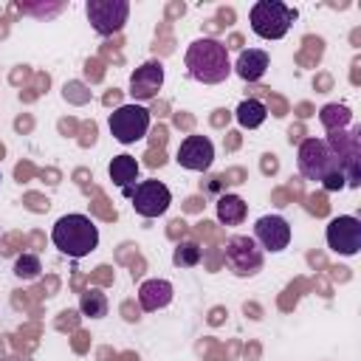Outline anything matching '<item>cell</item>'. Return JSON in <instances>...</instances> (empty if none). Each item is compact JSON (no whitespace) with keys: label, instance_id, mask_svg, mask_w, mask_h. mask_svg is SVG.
Returning <instances> with one entry per match:
<instances>
[{"label":"cell","instance_id":"3","mask_svg":"<svg viewBox=\"0 0 361 361\" xmlns=\"http://www.w3.org/2000/svg\"><path fill=\"white\" fill-rule=\"evenodd\" d=\"M293 20H296V8L285 6L282 0H259L248 11L251 31L262 39H282L290 31Z\"/></svg>","mask_w":361,"mask_h":361},{"label":"cell","instance_id":"21","mask_svg":"<svg viewBox=\"0 0 361 361\" xmlns=\"http://www.w3.org/2000/svg\"><path fill=\"white\" fill-rule=\"evenodd\" d=\"M39 271H42V262L37 254H20L14 259V276L17 279H37Z\"/></svg>","mask_w":361,"mask_h":361},{"label":"cell","instance_id":"8","mask_svg":"<svg viewBox=\"0 0 361 361\" xmlns=\"http://www.w3.org/2000/svg\"><path fill=\"white\" fill-rule=\"evenodd\" d=\"M327 245L341 257H355L361 251V220L353 214L333 217L327 223Z\"/></svg>","mask_w":361,"mask_h":361},{"label":"cell","instance_id":"25","mask_svg":"<svg viewBox=\"0 0 361 361\" xmlns=\"http://www.w3.org/2000/svg\"><path fill=\"white\" fill-rule=\"evenodd\" d=\"M0 180H3V175H0Z\"/></svg>","mask_w":361,"mask_h":361},{"label":"cell","instance_id":"20","mask_svg":"<svg viewBox=\"0 0 361 361\" xmlns=\"http://www.w3.org/2000/svg\"><path fill=\"white\" fill-rule=\"evenodd\" d=\"M200 257H203V248H200L195 240H183V243H178L175 251H172V262H175L178 268H195V265L200 262Z\"/></svg>","mask_w":361,"mask_h":361},{"label":"cell","instance_id":"7","mask_svg":"<svg viewBox=\"0 0 361 361\" xmlns=\"http://www.w3.org/2000/svg\"><path fill=\"white\" fill-rule=\"evenodd\" d=\"M85 14H87L96 34L110 37V34H118L124 28L127 14H130V3L127 0H87Z\"/></svg>","mask_w":361,"mask_h":361},{"label":"cell","instance_id":"19","mask_svg":"<svg viewBox=\"0 0 361 361\" xmlns=\"http://www.w3.org/2000/svg\"><path fill=\"white\" fill-rule=\"evenodd\" d=\"M319 118H322V124L327 127V133H338V130H344V127L350 124L353 113H350V107H344V104H324L322 113H319Z\"/></svg>","mask_w":361,"mask_h":361},{"label":"cell","instance_id":"6","mask_svg":"<svg viewBox=\"0 0 361 361\" xmlns=\"http://www.w3.org/2000/svg\"><path fill=\"white\" fill-rule=\"evenodd\" d=\"M107 124L118 144H135L149 133V110L141 104H121L110 113Z\"/></svg>","mask_w":361,"mask_h":361},{"label":"cell","instance_id":"10","mask_svg":"<svg viewBox=\"0 0 361 361\" xmlns=\"http://www.w3.org/2000/svg\"><path fill=\"white\" fill-rule=\"evenodd\" d=\"M254 240L262 251H271V254H279L288 248L290 243V226L282 214H265L254 223Z\"/></svg>","mask_w":361,"mask_h":361},{"label":"cell","instance_id":"5","mask_svg":"<svg viewBox=\"0 0 361 361\" xmlns=\"http://www.w3.org/2000/svg\"><path fill=\"white\" fill-rule=\"evenodd\" d=\"M223 259H226V268L234 276H254L257 271H262L265 254H262V248L257 245L254 237L231 234L226 240V245H223Z\"/></svg>","mask_w":361,"mask_h":361},{"label":"cell","instance_id":"11","mask_svg":"<svg viewBox=\"0 0 361 361\" xmlns=\"http://www.w3.org/2000/svg\"><path fill=\"white\" fill-rule=\"evenodd\" d=\"M175 161H178L183 169H192V172H206V169L212 166V161H214V144H212L206 135L192 133V135H186V138L180 141Z\"/></svg>","mask_w":361,"mask_h":361},{"label":"cell","instance_id":"4","mask_svg":"<svg viewBox=\"0 0 361 361\" xmlns=\"http://www.w3.org/2000/svg\"><path fill=\"white\" fill-rule=\"evenodd\" d=\"M296 166H299V175L305 180H324L330 172L341 169L336 152L327 147L324 138H302L299 152H296Z\"/></svg>","mask_w":361,"mask_h":361},{"label":"cell","instance_id":"22","mask_svg":"<svg viewBox=\"0 0 361 361\" xmlns=\"http://www.w3.org/2000/svg\"><path fill=\"white\" fill-rule=\"evenodd\" d=\"M322 186H324L327 192H336V189H344V186H347V178H344L341 169H336V172H330V175L322 180Z\"/></svg>","mask_w":361,"mask_h":361},{"label":"cell","instance_id":"12","mask_svg":"<svg viewBox=\"0 0 361 361\" xmlns=\"http://www.w3.org/2000/svg\"><path fill=\"white\" fill-rule=\"evenodd\" d=\"M161 85H164V65L149 59V62H144V65H138L133 71V76H130V96L135 102H149V99L158 96Z\"/></svg>","mask_w":361,"mask_h":361},{"label":"cell","instance_id":"2","mask_svg":"<svg viewBox=\"0 0 361 361\" xmlns=\"http://www.w3.org/2000/svg\"><path fill=\"white\" fill-rule=\"evenodd\" d=\"M51 243L73 259L87 257L99 245V228L87 214H62L51 228Z\"/></svg>","mask_w":361,"mask_h":361},{"label":"cell","instance_id":"14","mask_svg":"<svg viewBox=\"0 0 361 361\" xmlns=\"http://www.w3.org/2000/svg\"><path fill=\"white\" fill-rule=\"evenodd\" d=\"M268 71V54L259 51V48H248V51H240L237 56V65H234V73L243 79V82H259Z\"/></svg>","mask_w":361,"mask_h":361},{"label":"cell","instance_id":"17","mask_svg":"<svg viewBox=\"0 0 361 361\" xmlns=\"http://www.w3.org/2000/svg\"><path fill=\"white\" fill-rule=\"evenodd\" d=\"M234 116H237L240 127L254 130V127H259V124L268 118V104H265V102H259V99H243Z\"/></svg>","mask_w":361,"mask_h":361},{"label":"cell","instance_id":"18","mask_svg":"<svg viewBox=\"0 0 361 361\" xmlns=\"http://www.w3.org/2000/svg\"><path fill=\"white\" fill-rule=\"evenodd\" d=\"M79 310H82V316H87V319H102V316H107V310H110L107 293L99 290V288H87V290L82 293V299H79Z\"/></svg>","mask_w":361,"mask_h":361},{"label":"cell","instance_id":"1","mask_svg":"<svg viewBox=\"0 0 361 361\" xmlns=\"http://www.w3.org/2000/svg\"><path fill=\"white\" fill-rule=\"evenodd\" d=\"M186 71L195 82H203V85H220L228 79L231 73V62H228V48L220 42V39H212V37H203V39H195L189 48H186Z\"/></svg>","mask_w":361,"mask_h":361},{"label":"cell","instance_id":"9","mask_svg":"<svg viewBox=\"0 0 361 361\" xmlns=\"http://www.w3.org/2000/svg\"><path fill=\"white\" fill-rule=\"evenodd\" d=\"M130 197H133V209L141 217H147V220L161 217L169 209V203H172V192L161 180H141V183H135Z\"/></svg>","mask_w":361,"mask_h":361},{"label":"cell","instance_id":"13","mask_svg":"<svg viewBox=\"0 0 361 361\" xmlns=\"http://www.w3.org/2000/svg\"><path fill=\"white\" fill-rule=\"evenodd\" d=\"M172 296H175V288H172V282H166V279H147V282L138 288V305H141V310H147V313H155V310L166 307V305L172 302Z\"/></svg>","mask_w":361,"mask_h":361},{"label":"cell","instance_id":"24","mask_svg":"<svg viewBox=\"0 0 361 361\" xmlns=\"http://www.w3.org/2000/svg\"><path fill=\"white\" fill-rule=\"evenodd\" d=\"M276 166H279V164H276V155H265L262 169H265V172H276Z\"/></svg>","mask_w":361,"mask_h":361},{"label":"cell","instance_id":"16","mask_svg":"<svg viewBox=\"0 0 361 361\" xmlns=\"http://www.w3.org/2000/svg\"><path fill=\"white\" fill-rule=\"evenodd\" d=\"M248 214V203L240 195H220L217 197V220L223 226H240Z\"/></svg>","mask_w":361,"mask_h":361},{"label":"cell","instance_id":"23","mask_svg":"<svg viewBox=\"0 0 361 361\" xmlns=\"http://www.w3.org/2000/svg\"><path fill=\"white\" fill-rule=\"evenodd\" d=\"M79 90H85L79 82H68V85H65V99H71V102H85L87 93H79Z\"/></svg>","mask_w":361,"mask_h":361},{"label":"cell","instance_id":"15","mask_svg":"<svg viewBox=\"0 0 361 361\" xmlns=\"http://www.w3.org/2000/svg\"><path fill=\"white\" fill-rule=\"evenodd\" d=\"M138 161L133 158V155H116L113 161H110V166H107V175H110V180L124 192V195H133V183L138 180Z\"/></svg>","mask_w":361,"mask_h":361}]
</instances>
